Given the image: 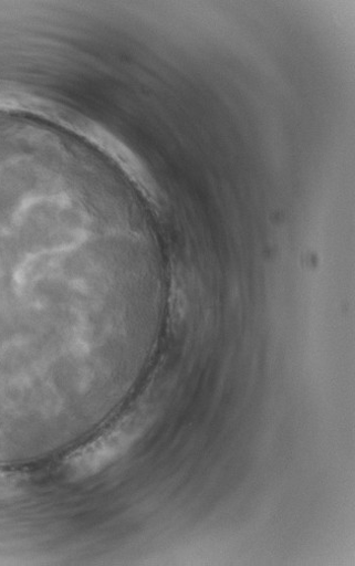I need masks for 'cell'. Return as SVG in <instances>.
I'll list each match as a JSON object with an SVG mask.
<instances>
[{"instance_id": "cell-2", "label": "cell", "mask_w": 355, "mask_h": 566, "mask_svg": "<svg viewBox=\"0 0 355 566\" xmlns=\"http://www.w3.org/2000/svg\"><path fill=\"white\" fill-rule=\"evenodd\" d=\"M19 489V480L9 473L0 472V499L10 497Z\"/></svg>"}, {"instance_id": "cell-1", "label": "cell", "mask_w": 355, "mask_h": 566, "mask_svg": "<svg viewBox=\"0 0 355 566\" xmlns=\"http://www.w3.org/2000/svg\"><path fill=\"white\" fill-rule=\"evenodd\" d=\"M133 434L126 429H115L71 454L66 473L71 479L92 476L114 462L128 447Z\"/></svg>"}]
</instances>
